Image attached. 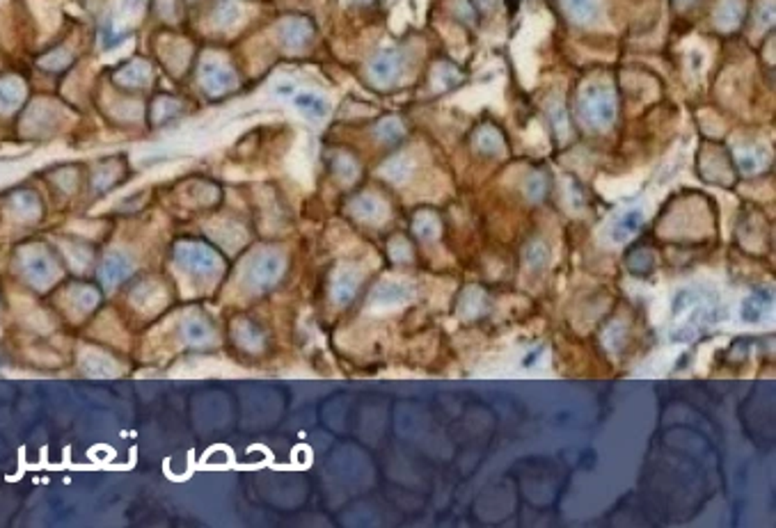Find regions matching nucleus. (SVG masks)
Here are the masks:
<instances>
[{
  "label": "nucleus",
  "mask_w": 776,
  "mask_h": 528,
  "mask_svg": "<svg viewBox=\"0 0 776 528\" xmlns=\"http://www.w3.org/2000/svg\"><path fill=\"white\" fill-rule=\"evenodd\" d=\"M479 145H481V149H488V151H495V149L500 147L502 142H500V138H497V135H495L493 131H483V133L479 135Z\"/></svg>",
  "instance_id": "obj_21"
},
{
  "label": "nucleus",
  "mask_w": 776,
  "mask_h": 528,
  "mask_svg": "<svg viewBox=\"0 0 776 528\" xmlns=\"http://www.w3.org/2000/svg\"><path fill=\"white\" fill-rule=\"evenodd\" d=\"M296 105L300 110L307 112V115L316 117V119L325 117V112H327V103L323 101L321 96L312 94V92H303V94H298L296 96Z\"/></svg>",
  "instance_id": "obj_10"
},
{
  "label": "nucleus",
  "mask_w": 776,
  "mask_h": 528,
  "mask_svg": "<svg viewBox=\"0 0 776 528\" xmlns=\"http://www.w3.org/2000/svg\"><path fill=\"white\" fill-rule=\"evenodd\" d=\"M355 211H358V215L367 218V220H376L382 213V206L378 199L374 197H362L358 199V204H355Z\"/></svg>",
  "instance_id": "obj_14"
},
{
  "label": "nucleus",
  "mask_w": 776,
  "mask_h": 528,
  "mask_svg": "<svg viewBox=\"0 0 776 528\" xmlns=\"http://www.w3.org/2000/svg\"><path fill=\"white\" fill-rule=\"evenodd\" d=\"M566 7L578 21H591L598 12L595 0H566Z\"/></svg>",
  "instance_id": "obj_13"
},
{
  "label": "nucleus",
  "mask_w": 776,
  "mask_h": 528,
  "mask_svg": "<svg viewBox=\"0 0 776 528\" xmlns=\"http://www.w3.org/2000/svg\"><path fill=\"white\" fill-rule=\"evenodd\" d=\"M527 192H529V197H531V199L543 197V192H545V183L540 181V178H533V181H529V188H527Z\"/></svg>",
  "instance_id": "obj_22"
},
{
  "label": "nucleus",
  "mask_w": 776,
  "mask_h": 528,
  "mask_svg": "<svg viewBox=\"0 0 776 528\" xmlns=\"http://www.w3.org/2000/svg\"><path fill=\"white\" fill-rule=\"evenodd\" d=\"M355 291H358V277L351 273H341L332 284V297L339 304H346L348 299H353Z\"/></svg>",
  "instance_id": "obj_6"
},
{
  "label": "nucleus",
  "mask_w": 776,
  "mask_h": 528,
  "mask_svg": "<svg viewBox=\"0 0 776 528\" xmlns=\"http://www.w3.org/2000/svg\"><path fill=\"white\" fill-rule=\"evenodd\" d=\"M307 39H309V28H307V25H305V23H294V25H291V32H289V37H287V44H291V46H303Z\"/></svg>",
  "instance_id": "obj_19"
},
{
  "label": "nucleus",
  "mask_w": 776,
  "mask_h": 528,
  "mask_svg": "<svg viewBox=\"0 0 776 528\" xmlns=\"http://www.w3.org/2000/svg\"><path fill=\"white\" fill-rule=\"evenodd\" d=\"M524 259H527V266L531 270H540L550 263V249H547L543 242H531V245L527 247Z\"/></svg>",
  "instance_id": "obj_12"
},
{
  "label": "nucleus",
  "mask_w": 776,
  "mask_h": 528,
  "mask_svg": "<svg viewBox=\"0 0 776 528\" xmlns=\"http://www.w3.org/2000/svg\"><path fill=\"white\" fill-rule=\"evenodd\" d=\"M396 71H398V58L394 53H382L380 58H376L371 64V74L378 83H389Z\"/></svg>",
  "instance_id": "obj_7"
},
{
  "label": "nucleus",
  "mask_w": 776,
  "mask_h": 528,
  "mask_svg": "<svg viewBox=\"0 0 776 528\" xmlns=\"http://www.w3.org/2000/svg\"><path fill=\"white\" fill-rule=\"evenodd\" d=\"M772 302V297H760V295H749L742 302V309H739V316L746 323H760V320L765 318V311H767V304Z\"/></svg>",
  "instance_id": "obj_5"
},
{
  "label": "nucleus",
  "mask_w": 776,
  "mask_h": 528,
  "mask_svg": "<svg viewBox=\"0 0 776 528\" xmlns=\"http://www.w3.org/2000/svg\"><path fill=\"white\" fill-rule=\"evenodd\" d=\"M644 226V213L642 211H628L625 215H621L611 226V240L614 242H625L630 240L639 229Z\"/></svg>",
  "instance_id": "obj_4"
},
{
  "label": "nucleus",
  "mask_w": 776,
  "mask_h": 528,
  "mask_svg": "<svg viewBox=\"0 0 776 528\" xmlns=\"http://www.w3.org/2000/svg\"><path fill=\"white\" fill-rule=\"evenodd\" d=\"M234 78L229 71H225L223 67H218V64H206L204 67V85L211 89H227L232 87Z\"/></svg>",
  "instance_id": "obj_9"
},
{
  "label": "nucleus",
  "mask_w": 776,
  "mask_h": 528,
  "mask_svg": "<svg viewBox=\"0 0 776 528\" xmlns=\"http://www.w3.org/2000/svg\"><path fill=\"white\" fill-rule=\"evenodd\" d=\"M682 3H687V0H682Z\"/></svg>",
  "instance_id": "obj_23"
},
{
  "label": "nucleus",
  "mask_w": 776,
  "mask_h": 528,
  "mask_svg": "<svg viewBox=\"0 0 776 528\" xmlns=\"http://www.w3.org/2000/svg\"><path fill=\"white\" fill-rule=\"evenodd\" d=\"M28 270H30V275L37 282L51 279V263H48L46 259H41V256H37V259H32V261H28Z\"/></svg>",
  "instance_id": "obj_17"
},
{
  "label": "nucleus",
  "mask_w": 776,
  "mask_h": 528,
  "mask_svg": "<svg viewBox=\"0 0 776 528\" xmlns=\"http://www.w3.org/2000/svg\"><path fill=\"white\" fill-rule=\"evenodd\" d=\"M739 167L744 169V172H758L760 165H763V154L756 151V149H749V151H742L739 154Z\"/></svg>",
  "instance_id": "obj_15"
},
{
  "label": "nucleus",
  "mask_w": 776,
  "mask_h": 528,
  "mask_svg": "<svg viewBox=\"0 0 776 528\" xmlns=\"http://www.w3.org/2000/svg\"><path fill=\"white\" fill-rule=\"evenodd\" d=\"M183 261H186V266L195 268V270H206V268H213L216 266V256H213L209 249L199 247V245H190L183 249Z\"/></svg>",
  "instance_id": "obj_8"
},
{
  "label": "nucleus",
  "mask_w": 776,
  "mask_h": 528,
  "mask_svg": "<svg viewBox=\"0 0 776 528\" xmlns=\"http://www.w3.org/2000/svg\"><path fill=\"white\" fill-rule=\"evenodd\" d=\"M21 98V92L14 83H0V108H12Z\"/></svg>",
  "instance_id": "obj_16"
},
{
  "label": "nucleus",
  "mask_w": 776,
  "mask_h": 528,
  "mask_svg": "<svg viewBox=\"0 0 776 528\" xmlns=\"http://www.w3.org/2000/svg\"><path fill=\"white\" fill-rule=\"evenodd\" d=\"M126 273H129V261L124 256H110L108 261L103 263V279L108 284H115L119 279H124Z\"/></svg>",
  "instance_id": "obj_11"
},
{
  "label": "nucleus",
  "mask_w": 776,
  "mask_h": 528,
  "mask_svg": "<svg viewBox=\"0 0 776 528\" xmlns=\"http://www.w3.org/2000/svg\"><path fill=\"white\" fill-rule=\"evenodd\" d=\"M580 119L591 128H607L616 119L614 92L604 85H589L580 96Z\"/></svg>",
  "instance_id": "obj_1"
},
{
  "label": "nucleus",
  "mask_w": 776,
  "mask_h": 528,
  "mask_svg": "<svg viewBox=\"0 0 776 528\" xmlns=\"http://www.w3.org/2000/svg\"><path fill=\"white\" fill-rule=\"evenodd\" d=\"M417 233L426 240H433L438 235V222L433 218H424L417 222Z\"/></svg>",
  "instance_id": "obj_20"
},
{
  "label": "nucleus",
  "mask_w": 776,
  "mask_h": 528,
  "mask_svg": "<svg viewBox=\"0 0 776 528\" xmlns=\"http://www.w3.org/2000/svg\"><path fill=\"white\" fill-rule=\"evenodd\" d=\"M206 337H209V327H206L202 320H197V318L188 320V323H186V339L188 341L199 344V341H204Z\"/></svg>",
  "instance_id": "obj_18"
},
{
  "label": "nucleus",
  "mask_w": 776,
  "mask_h": 528,
  "mask_svg": "<svg viewBox=\"0 0 776 528\" xmlns=\"http://www.w3.org/2000/svg\"><path fill=\"white\" fill-rule=\"evenodd\" d=\"M412 297L410 288L401 282H382L376 293L371 297L374 306H382V309H389V306H398L405 304Z\"/></svg>",
  "instance_id": "obj_2"
},
{
  "label": "nucleus",
  "mask_w": 776,
  "mask_h": 528,
  "mask_svg": "<svg viewBox=\"0 0 776 528\" xmlns=\"http://www.w3.org/2000/svg\"><path fill=\"white\" fill-rule=\"evenodd\" d=\"M282 273V259L275 254H266V256H259L257 261H254V266L250 270V277L254 284H259V286H268V284H273L277 277Z\"/></svg>",
  "instance_id": "obj_3"
}]
</instances>
